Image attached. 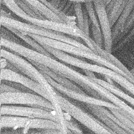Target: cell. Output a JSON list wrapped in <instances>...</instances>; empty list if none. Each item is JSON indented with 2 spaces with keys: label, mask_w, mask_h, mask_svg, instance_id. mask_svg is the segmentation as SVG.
Returning a JSON list of instances; mask_svg holds the SVG:
<instances>
[{
  "label": "cell",
  "mask_w": 134,
  "mask_h": 134,
  "mask_svg": "<svg viewBox=\"0 0 134 134\" xmlns=\"http://www.w3.org/2000/svg\"><path fill=\"white\" fill-rule=\"evenodd\" d=\"M1 46L23 57L42 64L54 72L77 84L88 94L98 98L113 102L116 95L95 82L90 76L84 75L52 58L19 44L1 37Z\"/></svg>",
  "instance_id": "1"
},
{
  "label": "cell",
  "mask_w": 134,
  "mask_h": 134,
  "mask_svg": "<svg viewBox=\"0 0 134 134\" xmlns=\"http://www.w3.org/2000/svg\"><path fill=\"white\" fill-rule=\"evenodd\" d=\"M6 6L11 12L28 23L81 38L85 42L88 47L96 53L99 46L93 39L80 29L76 25L53 21L47 18L40 19L32 17L26 13L19 6L15 0H9L7 3Z\"/></svg>",
  "instance_id": "2"
},
{
  "label": "cell",
  "mask_w": 134,
  "mask_h": 134,
  "mask_svg": "<svg viewBox=\"0 0 134 134\" xmlns=\"http://www.w3.org/2000/svg\"><path fill=\"white\" fill-rule=\"evenodd\" d=\"M1 57L5 58L8 61L15 65L22 74L26 75L36 82L39 84L43 89L49 95L50 102L54 106L55 111L58 113L61 118L65 120L63 110L61 108L57 98L58 93L56 90L49 83L46 78L44 74L36 66H35L28 59L21 57L22 56L4 49H1Z\"/></svg>",
  "instance_id": "3"
},
{
  "label": "cell",
  "mask_w": 134,
  "mask_h": 134,
  "mask_svg": "<svg viewBox=\"0 0 134 134\" xmlns=\"http://www.w3.org/2000/svg\"><path fill=\"white\" fill-rule=\"evenodd\" d=\"M26 34L30 36L41 44L47 45L48 46L61 50L71 54H73L83 58L88 59L96 62L97 64L108 68L125 77L134 84V78L130 77L121 70L98 54L96 53L94 51L86 50L68 43L42 37L36 34L30 33Z\"/></svg>",
  "instance_id": "4"
},
{
  "label": "cell",
  "mask_w": 134,
  "mask_h": 134,
  "mask_svg": "<svg viewBox=\"0 0 134 134\" xmlns=\"http://www.w3.org/2000/svg\"><path fill=\"white\" fill-rule=\"evenodd\" d=\"M1 25L5 27H11L26 33L36 34L48 38L64 42L80 47L86 50L93 51L87 46L80 41V38H72L65 34L49 29L29 23H24L14 18L1 16Z\"/></svg>",
  "instance_id": "5"
},
{
  "label": "cell",
  "mask_w": 134,
  "mask_h": 134,
  "mask_svg": "<svg viewBox=\"0 0 134 134\" xmlns=\"http://www.w3.org/2000/svg\"><path fill=\"white\" fill-rule=\"evenodd\" d=\"M1 115H13L51 119L61 124L64 133H72L67 128L65 121L61 118L55 110L41 106L24 107L13 105H1Z\"/></svg>",
  "instance_id": "6"
},
{
  "label": "cell",
  "mask_w": 134,
  "mask_h": 134,
  "mask_svg": "<svg viewBox=\"0 0 134 134\" xmlns=\"http://www.w3.org/2000/svg\"><path fill=\"white\" fill-rule=\"evenodd\" d=\"M0 127L1 129L3 128H24L25 130L55 129L60 130L64 133L61 124L51 119L41 118L1 115Z\"/></svg>",
  "instance_id": "7"
},
{
  "label": "cell",
  "mask_w": 134,
  "mask_h": 134,
  "mask_svg": "<svg viewBox=\"0 0 134 134\" xmlns=\"http://www.w3.org/2000/svg\"><path fill=\"white\" fill-rule=\"evenodd\" d=\"M58 95L57 98L62 109L70 115L72 117L80 121L91 131L96 133H110V132L102 125L97 121L96 117L89 114L82 109L75 105L69 100L60 95L56 91Z\"/></svg>",
  "instance_id": "8"
},
{
  "label": "cell",
  "mask_w": 134,
  "mask_h": 134,
  "mask_svg": "<svg viewBox=\"0 0 134 134\" xmlns=\"http://www.w3.org/2000/svg\"><path fill=\"white\" fill-rule=\"evenodd\" d=\"M1 105H26L29 106H41L55 110L51 103L45 97L35 93L18 92L1 93Z\"/></svg>",
  "instance_id": "9"
},
{
  "label": "cell",
  "mask_w": 134,
  "mask_h": 134,
  "mask_svg": "<svg viewBox=\"0 0 134 134\" xmlns=\"http://www.w3.org/2000/svg\"><path fill=\"white\" fill-rule=\"evenodd\" d=\"M41 45L55 58L71 65L81 68L83 70L99 73L104 75L105 77L110 78L111 80L117 73V72H115L114 71L105 66L100 65L97 64H94L88 63L81 59H77L71 55H69L68 53L61 50L53 48L47 45Z\"/></svg>",
  "instance_id": "10"
},
{
  "label": "cell",
  "mask_w": 134,
  "mask_h": 134,
  "mask_svg": "<svg viewBox=\"0 0 134 134\" xmlns=\"http://www.w3.org/2000/svg\"><path fill=\"white\" fill-rule=\"evenodd\" d=\"M46 78L53 87L60 93L68 96L69 97L80 102H82L85 104H93L107 107L108 108L119 109V108L113 103L102 99L98 98L91 95H88L85 93H81L75 90L66 87L54 81L47 74L44 73Z\"/></svg>",
  "instance_id": "11"
},
{
  "label": "cell",
  "mask_w": 134,
  "mask_h": 134,
  "mask_svg": "<svg viewBox=\"0 0 134 134\" xmlns=\"http://www.w3.org/2000/svg\"><path fill=\"white\" fill-rule=\"evenodd\" d=\"M94 6L99 21L100 30L103 37L104 49L112 53L113 40L112 37V27L110 25L106 6L102 0H94Z\"/></svg>",
  "instance_id": "12"
},
{
  "label": "cell",
  "mask_w": 134,
  "mask_h": 134,
  "mask_svg": "<svg viewBox=\"0 0 134 134\" xmlns=\"http://www.w3.org/2000/svg\"><path fill=\"white\" fill-rule=\"evenodd\" d=\"M3 80L10 81L21 84L37 94L45 97L50 102L51 101L49 95L39 84L28 76H25L22 73L17 72L8 69H1V81Z\"/></svg>",
  "instance_id": "13"
},
{
  "label": "cell",
  "mask_w": 134,
  "mask_h": 134,
  "mask_svg": "<svg viewBox=\"0 0 134 134\" xmlns=\"http://www.w3.org/2000/svg\"><path fill=\"white\" fill-rule=\"evenodd\" d=\"M30 62H31L35 66H36L39 70H40L41 72L47 74L51 78H52L54 81L72 90H75L76 91L81 92V93H85L84 92L83 90H82L80 86L76 85L75 83L67 79L66 77L54 72L47 66L38 63L37 62L32 61L31 60H28Z\"/></svg>",
  "instance_id": "14"
},
{
  "label": "cell",
  "mask_w": 134,
  "mask_h": 134,
  "mask_svg": "<svg viewBox=\"0 0 134 134\" xmlns=\"http://www.w3.org/2000/svg\"><path fill=\"white\" fill-rule=\"evenodd\" d=\"M134 7V0H129L118 19L112 27L113 44L121 32L126 21Z\"/></svg>",
  "instance_id": "15"
},
{
  "label": "cell",
  "mask_w": 134,
  "mask_h": 134,
  "mask_svg": "<svg viewBox=\"0 0 134 134\" xmlns=\"http://www.w3.org/2000/svg\"><path fill=\"white\" fill-rule=\"evenodd\" d=\"M90 77L95 82L99 84L134 108V97L132 95L122 91L120 88L114 85V83L108 82L102 79H97L95 76H90Z\"/></svg>",
  "instance_id": "16"
},
{
  "label": "cell",
  "mask_w": 134,
  "mask_h": 134,
  "mask_svg": "<svg viewBox=\"0 0 134 134\" xmlns=\"http://www.w3.org/2000/svg\"><path fill=\"white\" fill-rule=\"evenodd\" d=\"M86 107L90 110V111L97 118L100 120L109 128L114 131L115 133H124L126 134L127 132L121 127L118 126L111 119H110L108 116L105 115L103 113L98 109L95 105L85 104Z\"/></svg>",
  "instance_id": "17"
},
{
  "label": "cell",
  "mask_w": 134,
  "mask_h": 134,
  "mask_svg": "<svg viewBox=\"0 0 134 134\" xmlns=\"http://www.w3.org/2000/svg\"><path fill=\"white\" fill-rule=\"evenodd\" d=\"M129 0H112L106 6V9L111 27L118 19Z\"/></svg>",
  "instance_id": "18"
},
{
  "label": "cell",
  "mask_w": 134,
  "mask_h": 134,
  "mask_svg": "<svg viewBox=\"0 0 134 134\" xmlns=\"http://www.w3.org/2000/svg\"><path fill=\"white\" fill-rule=\"evenodd\" d=\"M6 28H7L8 29L11 30L13 33H14L22 40H23L26 43L30 45L34 49V50L39 52H40L43 54L48 55L49 57L56 58L53 55H52L50 53H49L40 43L38 42L36 40L33 39L28 35L26 34L25 32L13 28H11V27H6Z\"/></svg>",
  "instance_id": "19"
},
{
  "label": "cell",
  "mask_w": 134,
  "mask_h": 134,
  "mask_svg": "<svg viewBox=\"0 0 134 134\" xmlns=\"http://www.w3.org/2000/svg\"><path fill=\"white\" fill-rule=\"evenodd\" d=\"M38 10L46 18L59 22H63L61 18L52 10L39 0H24ZM64 23V22H63Z\"/></svg>",
  "instance_id": "20"
},
{
  "label": "cell",
  "mask_w": 134,
  "mask_h": 134,
  "mask_svg": "<svg viewBox=\"0 0 134 134\" xmlns=\"http://www.w3.org/2000/svg\"><path fill=\"white\" fill-rule=\"evenodd\" d=\"M96 53L108 61L109 62H110V63H111L112 64H113L114 65H115V66H116L117 68L125 72L130 77L134 78V76L130 72V70H129L116 57L113 55L111 54V52H109L103 48L98 46L96 50Z\"/></svg>",
  "instance_id": "21"
},
{
  "label": "cell",
  "mask_w": 134,
  "mask_h": 134,
  "mask_svg": "<svg viewBox=\"0 0 134 134\" xmlns=\"http://www.w3.org/2000/svg\"><path fill=\"white\" fill-rule=\"evenodd\" d=\"M109 109L117 117L124 125L127 133H134V122L132 120L126 116L120 109L109 108Z\"/></svg>",
  "instance_id": "22"
},
{
  "label": "cell",
  "mask_w": 134,
  "mask_h": 134,
  "mask_svg": "<svg viewBox=\"0 0 134 134\" xmlns=\"http://www.w3.org/2000/svg\"><path fill=\"white\" fill-rule=\"evenodd\" d=\"M134 42V25L128 34L113 46L112 52L119 51Z\"/></svg>",
  "instance_id": "23"
},
{
  "label": "cell",
  "mask_w": 134,
  "mask_h": 134,
  "mask_svg": "<svg viewBox=\"0 0 134 134\" xmlns=\"http://www.w3.org/2000/svg\"><path fill=\"white\" fill-rule=\"evenodd\" d=\"M19 6L28 15L37 18L46 19V18L36 9L31 6L24 0H15Z\"/></svg>",
  "instance_id": "24"
},
{
  "label": "cell",
  "mask_w": 134,
  "mask_h": 134,
  "mask_svg": "<svg viewBox=\"0 0 134 134\" xmlns=\"http://www.w3.org/2000/svg\"><path fill=\"white\" fill-rule=\"evenodd\" d=\"M46 6H47L49 8L55 13L62 20L63 22L72 25H76V23L74 21V19L76 18L74 16H69L66 15L62 11H60L57 8H55L53 7L51 3L48 0H39Z\"/></svg>",
  "instance_id": "25"
},
{
  "label": "cell",
  "mask_w": 134,
  "mask_h": 134,
  "mask_svg": "<svg viewBox=\"0 0 134 134\" xmlns=\"http://www.w3.org/2000/svg\"><path fill=\"white\" fill-rule=\"evenodd\" d=\"M83 4L87 9L88 16L90 18V24L94 25L97 28L100 29L99 21L98 19V17L93 1H88Z\"/></svg>",
  "instance_id": "26"
},
{
  "label": "cell",
  "mask_w": 134,
  "mask_h": 134,
  "mask_svg": "<svg viewBox=\"0 0 134 134\" xmlns=\"http://www.w3.org/2000/svg\"><path fill=\"white\" fill-rule=\"evenodd\" d=\"M75 15L76 19V25L84 31L83 14V3L81 2H73Z\"/></svg>",
  "instance_id": "27"
},
{
  "label": "cell",
  "mask_w": 134,
  "mask_h": 134,
  "mask_svg": "<svg viewBox=\"0 0 134 134\" xmlns=\"http://www.w3.org/2000/svg\"><path fill=\"white\" fill-rule=\"evenodd\" d=\"M134 25V7L132 10V12H131L127 21L126 23L121 31V32L118 38H117L116 40L114 42V45H115L116 43H117L120 39H121L124 37H125L128 32L129 31V30L131 29L132 26Z\"/></svg>",
  "instance_id": "28"
},
{
  "label": "cell",
  "mask_w": 134,
  "mask_h": 134,
  "mask_svg": "<svg viewBox=\"0 0 134 134\" xmlns=\"http://www.w3.org/2000/svg\"><path fill=\"white\" fill-rule=\"evenodd\" d=\"M1 37H2L6 40L11 41L14 42H16L19 44H21V39L13 33L11 30L7 28L1 26Z\"/></svg>",
  "instance_id": "29"
},
{
  "label": "cell",
  "mask_w": 134,
  "mask_h": 134,
  "mask_svg": "<svg viewBox=\"0 0 134 134\" xmlns=\"http://www.w3.org/2000/svg\"><path fill=\"white\" fill-rule=\"evenodd\" d=\"M64 116L65 119V124L72 133H83L81 129L79 127L78 125L72 119V116L66 112H64Z\"/></svg>",
  "instance_id": "30"
},
{
  "label": "cell",
  "mask_w": 134,
  "mask_h": 134,
  "mask_svg": "<svg viewBox=\"0 0 134 134\" xmlns=\"http://www.w3.org/2000/svg\"><path fill=\"white\" fill-rule=\"evenodd\" d=\"M90 28L93 34V40L99 47L104 48V41L101 30L92 24H90Z\"/></svg>",
  "instance_id": "31"
},
{
  "label": "cell",
  "mask_w": 134,
  "mask_h": 134,
  "mask_svg": "<svg viewBox=\"0 0 134 134\" xmlns=\"http://www.w3.org/2000/svg\"><path fill=\"white\" fill-rule=\"evenodd\" d=\"M83 14V23H84V32L90 36V18L86 7L84 5L82 7Z\"/></svg>",
  "instance_id": "32"
},
{
  "label": "cell",
  "mask_w": 134,
  "mask_h": 134,
  "mask_svg": "<svg viewBox=\"0 0 134 134\" xmlns=\"http://www.w3.org/2000/svg\"><path fill=\"white\" fill-rule=\"evenodd\" d=\"M21 92L16 88L4 82H1V93H10Z\"/></svg>",
  "instance_id": "33"
},
{
  "label": "cell",
  "mask_w": 134,
  "mask_h": 134,
  "mask_svg": "<svg viewBox=\"0 0 134 134\" xmlns=\"http://www.w3.org/2000/svg\"><path fill=\"white\" fill-rule=\"evenodd\" d=\"M61 1L62 0H49V2L51 3V4L53 7H54L55 8L58 9Z\"/></svg>",
  "instance_id": "34"
},
{
  "label": "cell",
  "mask_w": 134,
  "mask_h": 134,
  "mask_svg": "<svg viewBox=\"0 0 134 134\" xmlns=\"http://www.w3.org/2000/svg\"><path fill=\"white\" fill-rule=\"evenodd\" d=\"M73 3V2L71 1H69L68 0V2H67V3H66V5L65 6L64 9H63L62 12L65 14L66 13V12L68 10V9L70 8V7L72 6Z\"/></svg>",
  "instance_id": "35"
},
{
  "label": "cell",
  "mask_w": 134,
  "mask_h": 134,
  "mask_svg": "<svg viewBox=\"0 0 134 134\" xmlns=\"http://www.w3.org/2000/svg\"><path fill=\"white\" fill-rule=\"evenodd\" d=\"M68 0H62L59 4V6L58 8V9L59 10H60V11H62L63 10V9H64L65 6L66 5V3H67V2H68Z\"/></svg>",
  "instance_id": "36"
},
{
  "label": "cell",
  "mask_w": 134,
  "mask_h": 134,
  "mask_svg": "<svg viewBox=\"0 0 134 134\" xmlns=\"http://www.w3.org/2000/svg\"><path fill=\"white\" fill-rule=\"evenodd\" d=\"M69 1H71L73 2H81L82 3H84L88 1H93L94 0H69Z\"/></svg>",
  "instance_id": "37"
},
{
  "label": "cell",
  "mask_w": 134,
  "mask_h": 134,
  "mask_svg": "<svg viewBox=\"0 0 134 134\" xmlns=\"http://www.w3.org/2000/svg\"><path fill=\"white\" fill-rule=\"evenodd\" d=\"M104 4H105V5L106 6L112 0H102Z\"/></svg>",
  "instance_id": "38"
},
{
  "label": "cell",
  "mask_w": 134,
  "mask_h": 134,
  "mask_svg": "<svg viewBox=\"0 0 134 134\" xmlns=\"http://www.w3.org/2000/svg\"><path fill=\"white\" fill-rule=\"evenodd\" d=\"M130 72H131V73L133 75V76H134V68L133 69H132V70H130Z\"/></svg>",
  "instance_id": "39"
}]
</instances>
